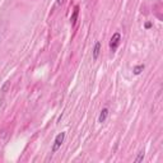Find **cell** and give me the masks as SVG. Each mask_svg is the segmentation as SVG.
<instances>
[{
  "label": "cell",
  "instance_id": "obj_2",
  "mask_svg": "<svg viewBox=\"0 0 163 163\" xmlns=\"http://www.w3.org/2000/svg\"><path fill=\"white\" fill-rule=\"evenodd\" d=\"M120 42H121V35H120L119 32H115V33L112 35L111 40H110V49H111V51H112V52L117 50V47H119Z\"/></svg>",
  "mask_w": 163,
  "mask_h": 163
},
{
  "label": "cell",
  "instance_id": "obj_1",
  "mask_svg": "<svg viewBox=\"0 0 163 163\" xmlns=\"http://www.w3.org/2000/svg\"><path fill=\"white\" fill-rule=\"evenodd\" d=\"M65 133L64 131H61L60 134H58L56 135V138H55V140H54V144H52V148H51V153L54 154V153H56L59 149L61 148V144L64 143V139H65Z\"/></svg>",
  "mask_w": 163,
  "mask_h": 163
},
{
  "label": "cell",
  "instance_id": "obj_8",
  "mask_svg": "<svg viewBox=\"0 0 163 163\" xmlns=\"http://www.w3.org/2000/svg\"><path fill=\"white\" fill-rule=\"evenodd\" d=\"M144 156H145V153H144V152H140V153L138 154V157L134 159V162H135V163H139V162H142V161L144 159Z\"/></svg>",
  "mask_w": 163,
  "mask_h": 163
},
{
  "label": "cell",
  "instance_id": "obj_6",
  "mask_svg": "<svg viewBox=\"0 0 163 163\" xmlns=\"http://www.w3.org/2000/svg\"><path fill=\"white\" fill-rule=\"evenodd\" d=\"M144 68H145V66H144V64L137 65V66L134 68V70H133V72H134V74H135V75H139V74H140V73L144 70Z\"/></svg>",
  "mask_w": 163,
  "mask_h": 163
},
{
  "label": "cell",
  "instance_id": "obj_4",
  "mask_svg": "<svg viewBox=\"0 0 163 163\" xmlns=\"http://www.w3.org/2000/svg\"><path fill=\"white\" fill-rule=\"evenodd\" d=\"M107 117H108V108H102V111H101V114H100V116H98V122H105L106 120H107Z\"/></svg>",
  "mask_w": 163,
  "mask_h": 163
},
{
  "label": "cell",
  "instance_id": "obj_10",
  "mask_svg": "<svg viewBox=\"0 0 163 163\" xmlns=\"http://www.w3.org/2000/svg\"><path fill=\"white\" fill-rule=\"evenodd\" d=\"M151 27H152V23H147L145 24V28H151Z\"/></svg>",
  "mask_w": 163,
  "mask_h": 163
},
{
  "label": "cell",
  "instance_id": "obj_7",
  "mask_svg": "<svg viewBox=\"0 0 163 163\" xmlns=\"http://www.w3.org/2000/svg\"><path fill=\"white\" fill-rule=\"evenodd\" d=\"M9 88H10V82H5L4 86L2 87V92H3V94H5V93L8 92Z\"/></svg>",
  "mask_w": 163,
  "mask_h": 163
},
{
  "label": "cell",
  "instance_id": "obj_3",
  "mask_svg": "<svg viewBox=\"0 0 163 163\" xmlns=\"http://www.w3.org/2000/svg\"><path fill=\"white\" fill-rule=\"evenodd\" d=\"M78 16H79V7L75 5V7H74V10H73V14H72V17H70V22H72V26H73V27L77 24Z\"/></svg>",
  "mask_w": 163,
  "mask_h": 163
},
{
  "label": "cell",
  "instance_id": "obj_9",
  "mask_svg": "<svg viewBox=\"0 0 163 163\" xmlns=\"http://www.w3.org/2000/svg\"><path fill=\"white\" fill-rule=\"evenodd\" d=\"M64 2H65V0H56V3H55V7H54V8H58V7L63 5V4H64Z\"/></svg>",
  "mask_w": 163,
  "mask_h": 163
},
{
  "label": "cell",
  "instance_id": "obj_5",
  "mask_svg": "<svg viewBox=\"0 0 163 163\" xmlns=\"http://www.w3.org/2000/svg\"><path fill=\"white\" fill-rule=\"evenodd\" d=\"M100 52H101V42H97L96 45H94V49H93V59L94 60L98 59Z\"/></svg>",
  "mask_w": 163,
  "mask_h": 163
}]
</instances>
